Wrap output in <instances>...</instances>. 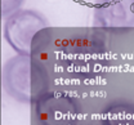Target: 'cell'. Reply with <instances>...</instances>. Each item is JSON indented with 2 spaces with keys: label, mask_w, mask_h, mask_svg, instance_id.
Here are the masks:
<instances>
[{
  "label": "cell",
  "mask_w": 134,
  "mask_h": 125,
  "mask_svg": "<svg viewBox=\"0 0 134 125\" xmlns=\"http://www.w3.org/2000/svg\"><path fill=\"white\" fill-rule=\"evenodd\" d=\"M31 105L37 125H81L84 121L85 111L79 99L57 87H37Z\"/></svg>",
  "instance_id": "cell-1"
},
{
  "label": "cell",
  "mask_w": 134,
  "mask_h": 125,
  "mask_svg": "<svg viewBox=\"0 0 134 125\" xmlns=\"http://www.w3.org/2000/svg\"><path fill=\"white\" fill-rule=\"evenodd\" d=\"M49 27L47 17L35 9H19L5 18L3 35L17 54L31 55L35 37Z\"/></svg>",
  "instance_id": "cell-2"
},
{
  "label": "cell",
  "mask_w": 134,
  "mask_h": 125,
  "mask_svg": "<svg viewBox=\"0 0 134 125\" xmlns=\"http://www.w3.org/2000/svg\"><path fill=\"white\" fill-rule=\"evenodd\" d=\"M4 92L19 103H32L34 75L31 55L17 54L5 61L1 70Z\"/></svg>",
  "instance_id": "cell-3"
},
{
  "label": "cell",
  "mask_w": 134,
  "mask_h": 125,
  "mask_svg": "<svg viewBox=\"0 0 134 125\" xmlns=\"http://www.w3.org/2000/svg\"><path fill=\"white\" fill-rule=\"evenodd\" d=\"M93 26L98 29H133L134 0H112L94 8Z\"/></svg>",
  "instance_id": "cell-4"
},
{
  "label": "cell",
  "mask_w": 134,
  "mask_h": 125,
  "mask_svg": "<svg viewBox=\"0 0 134 125\" xmlns=\"http://www.w3.org/2000/svg\"><path fill=\"white\" fill-rule=\"evenodd\" d=\"M102 125H134V101L119 97L106 105L99 112Z\"/></svg>",
  "instance_id": "cell-5"
},
{
  "label": "cell",
  "mask_w": 134,
  "mask_h": 125,
  "mask_svg": "<svg viewBox=\"0 0 134 125\" xmlns=\"http://www.w3.org/2000/svg\"><path fill=\"white\" fill-rule=\"evenodd\" d=\"M25 0H1V17L8 18L10 14L21 9Z\"/></svg>",
  "instance_id": "cell-6"
},
{
  "label": "cell",
  "mask_w": 134,
  "mask_h": 125,
  "mask_svg": "<svg viewBox=\"0 0 134 125\" xmlns=\"http://www.w3.org/2000/svg\"><path fill=\"white\" fill-rule=\"evenodd\" d=\"M77 3H81L84 5H89V7H93V8H97L99 5H103L108 1H112V0H75Z\"/></svg>",
  "instance_id": "cell-7"
}]
</instances>
